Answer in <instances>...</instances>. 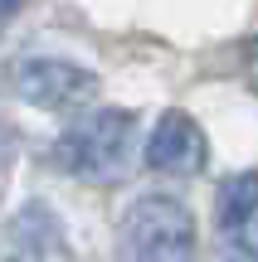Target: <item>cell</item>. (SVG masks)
I'll use <instances>...</instances> for the list:
<instances>
[{
  "mask_svg": "<svg viewBox=\"0 0 258 262\" xmlns=\"http://www.w3.org/2000/svg\"><path fill=\"white\" fill-rule=\"evenodd\" d=\"M132 136H136L132 112L97 107V112L78 117L73 126H64V136L54 146V160L68 175L88 180V185H117L127 175V160H132Z\"/></svg>",
  "mask_w": 258,
  "mask_h": 262,
  "instance_id": "6da1fadb",
  "label": "cell"
},
{
  "mask_svg": "<svg viewBox=\"0 0 258 262\" xmlns=\"http://www.w3.org/2000/svg\"><path fill=\"white\" fill-rule=\"evenodd\" d=\"M122 262H190L195 257V219L181 199L142 194L117 233Z\"/></svg>",
  "mask_w": 258,
  "mask_h": 262,
  "instance_id": "7a4b0ae2",
  "label": "cell"
},
{
  "mask_svg": "<svg viewBox=\"0 0 258 262\" xmlns=\"http://www.w3.org/2000/svg\"><path fill=\"white\" fill-rule=\"evenodd\" d=\"M10 88H15L29 107H44V112L88 107L97 97V78L88 73V68L68 63V58H15Z\"/></svg>",
  "mask_w": 258,
  "mask_h": 262,
  "instance_id": "3957f363",
  "label": "cell"
},
{
  "mask_svg": "<svg viewBox=\"0 0 258 262\" xmlns=\"http://www.w3.org/2000/svg\"><path fill=\"white\" fill-rule=\"evenodd\" d=\"M205 160H210V146H205V131L190 112L171 107V112L156 122L151 141H146V165L156 175H200Z\"/></svg>",
  "mask_w": 258,
  "mask_h": 262,
  "instance_id": "277c9868",
  "label": "cell"
},
{
  "mask_svg": "<svg viewBox=\"0 0 258 262\" xmlns=\"http://www.w3.org/2000/svg\"><path fill=\"white\" fill-rule=\"evenodd\" d=\"M214 219H220V233L229 238L234 253H244V257L258 262V170L229 175L220 185Z\"/></svg>",
  "mask_w": 258,
  "mask_h": 262,
  "instance_id": "5b68a950",
  "label": "cell"
},
{
  "mask_svg": "<svg viewBox=\"0 0 258 262\" xmlns=\"http://www.w3.org/2000/svg\"><path fill=\"white\" fill-rule=\"evenodd\" d=\"M64 248V233H58V214L49 204H25L15 219L5 224V238H0V253L5 262H49Z\"/></svg>",
  "mask_w": 258,
  "mask_h": 262,
  "instance_id": "8992f818",
  "label": "cell"
},
{
  "mask_svg": "<svg viewBox=\"0 0 258 262\" xmlns=\"http://www.w3.org/2000/svg\"><path fill=\"white\" fill-rule=\"evenodd\" d=\"M244 68H249V83L258 88V39L249 44V58H244Z\"/></svg>",
  "mask_w": 258,
  "mask_h": 262,
  "instance_id": "52a82bcc",
  "label": "cell"
},
{
  "mask_svg": "<svg viewBox=\"0 0 258 262\" xmlns=\"http://www.w3.org/2000/svg\"><path fill=\"white\" fill-rule=\"evenodd\" d=\"M19 5H25V0H0V25H5V19H10V15H15V10H19Z\"/></svg>",
  "mask_w": 258,
  "mask_h": 262,
  "instance_id": "ba28073f",
  "label": "cell"
}]
</instances>
